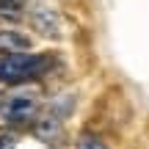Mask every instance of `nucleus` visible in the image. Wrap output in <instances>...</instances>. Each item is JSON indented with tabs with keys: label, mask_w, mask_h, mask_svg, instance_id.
<instances>
[{
	"label": "nucleus",
	"mask_w": 149,
	"mask_h": 149,
	"mask_svg": "<svg viewBox=\"0 0 149 149\" xmlns=\"http://www.w3.org/2000/svg\"><path fill=\"white\" fill-rule=\"evenodd\" d=\"M58 69V58L53 53H17V55H0V86L22 88L28 83L44 80L47 74Z\"/></svg>",
	"instance_id": "nucleus-1"
},
{
	"label": "nucleus",
	"mask_w": 149,
	"mask_h": 149,
	"mask_svg": "<svg viewBox=\"0 0 149 149\" xmlns=\"http://www.w3.org/2000/svg\"><path fill=\"white\" fill-rule=\"evenodd\" d=\"M39 97L28 88H17L0 100V124L8 130H25L39 119Z\"/></svg>",
	"instance_id": "nucleus-2"
},
{
	"label": "nucleus",
	"mask_w": 149,
	"mask_h": 149,
	"mask_svg": "<svg viewBox=\"0 0 149 149\" xmlns=\"http://www.w3.org/2000/svg\"><path fill=\"white\" fill-rule=\"evenodd\" d=\"M28 19H31L33 31L44 33V36H61V28L64 25H61V17H58V11H55L53 6H47V3L33 6Z\"/></svg>",
	"instance_id": "nucleus-3"
},
{
	"label": "nucleus",
	"mask_w": 149,
	"mask_h": 149,
	"mask_svg": "<svg viewBox=\"0 0 149 149\" xmlns=\"http://www.w3.org/2000/svg\"><path fill=\"white\" fill-rule=\"evenodd\" d=\"M33 47V39L19 28H6L0 25V55H17V53H28Z\"/></svg>",
	"instance_id": "nucleus-4"
},
{
	"label": "nucleus",
	"mask_w": 149,
	"mask_h": 149,
	"mask_svg": "<svg viewBox=\"0 0 149 149\" xmlns=\"http://www.w3.org/2000/svg\"><path fill=\"white\" fill-rule=\"evenodd\" d=\"M22 14H25L22 0H0V19L3 22H17L22 19Z\"/></svg>",
	"instance_id": "nucleus-5"
},
{
	"label": "nucleus",
	"mask_w": 149,
	"mask_h": 149,
	"mask_svg": "<svg viewBox=\"0 0 149 149\" xmlns=\"http://www.w3.org/2000/svg\"><path fill=\"white\" fill-rule=\"evenodd\" d=\"M74 149H108L105 146V141L100 138V135H94V133H83L77 138V146Z\"/></svg>",
	"instance_id": "nucleus-6"
},
{
	"label": "nucleus",
	"mask_w": 149,
	"mask_h": 149,
	"mask_svg": "<svg viewBox=\"0 0 149 149\" xmlns=\"http://www.w3.org/2000/svg\"><path fill=\"white\" fill-rule=\"evenodd\" d=\"M0 149H14V141L8 135H3V133H0Z\"/></svg>",
	"instance_id": "nucleus-7"
},
{
	"label": "nucleus",
	"mask_w": 149,
	"mask_h": 149,
	"mask_svg": "<svg viewBox=\"0 0 149 149\" xmlns=\"http://www.w3.org/2000/svg\"><path fill=\"white\" fill-rule=\"evenodd\" d=\"M22 3H25V0H22Z\"/></svg>",
	"instance_id": "nucleus-8"
}]
</instances>
